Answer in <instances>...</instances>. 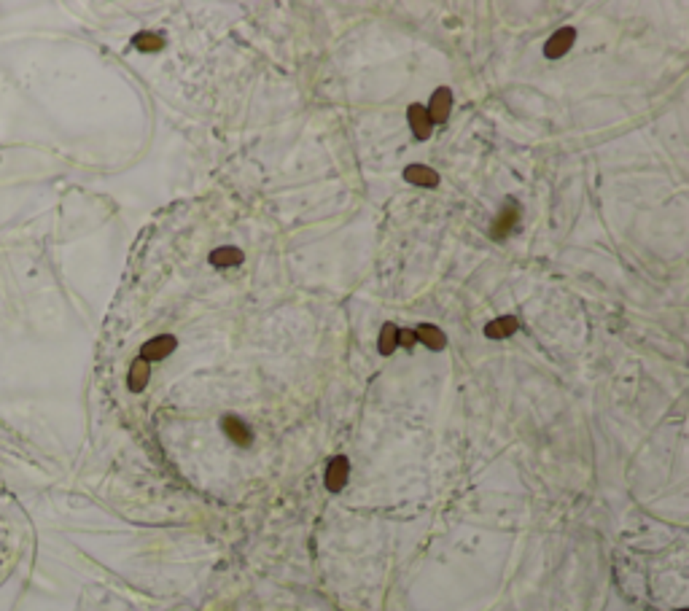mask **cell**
I'll list each match as a JSON object with an SVG mask.
<instances>
[{"mask_svg": "<svg viewBox=\"0 0 689 611\" xmlns=\"http://www.w3.org/2000/svg\"><path fill=\"white\" fill-rule=\"evenodd\" d=\"M450 108H452V92H450L447 86H439L434 95H431L428 108H426L428 119H431V124H442V121H447Z\"/></svg>", "mask_w": 689, "mask_h": 611, "instance_id": "obj_3", "label": "cell"}, {"mask_svg": "<svg viewBox=\"0 0 689 611\" xmlns=\"http://www.w3.org/2000/svg\"><path fill=\"white\" fill-rule=\"evenodd\" d=\"M208 261H210L213 267H237V264L243 261V251L234 248V245H221L216 251H210Z\"/></svg>", "mask_w": 689, "mask_h": 611, "instance_id": "obj_11", "label": "cell"}, {"mask_svg": "<svg viewBox=\"0 0 689 611\" xmlns=\"http://www.w3.org/2000/svg\"><path fill=\"white\" fill-rule=\"evenodd\" d=\"M221 426H223V433H226V436H229V439H232L234 444H240V447H248V444H251L254 433H251V429H248V426H245V423H243L240 418H234V415H226Z\"/></svg>", "mask_w": 689, "mask_h": 611, "instance_id": "obj_8", "label": "cell"}, {"mask_svg": "<svg viewBox=\"0 0 689 611\" xmlns=\"http://www.w3.org/2000/svg\"><path fill=\"white\" fill-rule=\"evenodd\" d=\"M574 40H577V30H574V27H560V30L552 33V38L544 43V57H549V60H560L563 54L571 51Z\"/></svg>", "mask_w": 689, "mask_h": 611, "instance_id": "obj_2", "label": "cell"}, {"mask_svg": "<svg viewBox=\"0 0 689 611\" xmlns=\"http://www.w3.org/2000/svg\"><path fill=\"white\" fill-rule=\"evenodd\" d=\"M517 221H520V205H517L514 200H509L507 208L501 211V216L493 221V232H490V235H493L496 240H504L509 232L517 226Z\"/></svg>", "mask_w": 689, "mask_h": 611, "instance_id": "obj_6", "label": "cell"}, {"mask_svg": "<svg viewBox=\"0 0 689 611\" xmlns=\"http://www.w3.org/2000/svg\"><path fill=\"white\" fill-rule=\"evenodd\" d=\"M517 328H520V324H517L514 315H501V318L485 324V337H487V339H507V337H511Z\"/></svg>", "mask_w": 689, "mask_h": 611, "instance_id": "obj_10", "label": "cell"}, {"mask_svg": "<svg viewBox=\"0 0 689 611\" xmlns=\"http://www.w3.org/2000/svg\"><path fill=\"white\" fill-rule=\"evenodd\" d=\"M681 611H684V609H681Z\"/></svg>", "mask_w": 689, "mask_h": 611, "instance_id": "obj_16", "label": "cell"}, {"mask_svg": "<svg viewBox=\"0 0 689 611\" xmlns=\"http://www.w3.org/2000/svg\"><path fill=\"white\" fill-rule=\"evenodd\" d=\"M407 121H409V130H412V135L418 138V141H426V138H431V119H428V113H426V106H409L407 108Z\"/></svg>", "mask_w": 689, "mask_h": 611, "instance_id": "obj_5", "label": "cell"}, {"mask_svg": "<svg viewBox=\"0 0 689 611\" xmlns=\"http://www.w3.org/2000/svg\"><path fill=\"white\" fill-rule=\"evenodd\" d=\"M145 383H148V361L135 359L132 361V366H130V380H127V385H130L132 394H141L145 388Z\"/></svg>", "mask_w": 689, "mask_h": 611, "instance_id": "obj_12", "label": "cell"}, {"mask_svg": "<svg viewBox=\"0 0 689 611\" xmlns=\"http://www.w3.org/2000/svg\"><path fill=\"white\" fill-rule=\"evenodd\" d=\"M348 474H350L348 458L345 455H334L326 466V488L331 493H339L345 488V482H348Z\"/></svg>", "mask_w": 689, "mask_h": 611, "instance_id": "obj_4", "label": "cell"}, {"mask_svg": "<svg viewBox=\"0 0 689 611\" xmlns=\"http://www.w3.org/2000/svg\"><path fill=\"white\" fill-rule=\"evenodd\" d=\"M396 348H399V326L385 324L383 328H380V342H377V350H380L383 356H391Z\"/></svg>", "mask_w": 689, "mask_h": 611, "instance_id": "obj_13", "label": "cell"}, {"mask_svg": "<svg viewBox=\"0 0 689 611\" xmlns=\"http://www.w3.org/2000/svg\"><path fill=\"white\" fill-rule=\"evenodd\" d=\"M132 43H135V49H141V51H159V49L165 46V38L156 36V33H138Z\"/></svg>", "mask_w": 689, "mask_h": 611, "instance_id": "obj_14", "label": "cell"}, {"mask_svg": "<svg viewBox=\"0 0 689 611\" xmlns=\"http://www.w3.org/2000/svg\"><path fill=\"white\" fill-rule=\"evenodd\" d=\"M404 180H409L412 186H420V189H436L439 173L426 165H409V167H404Z\"/></svg>", "mask_w": 689, "mask_h": 611, "instance_id": "obj_7", "label": "cell"}, {"mask_svg": "<svg viewBox=\"0 0 689 611\" xmlns=\"http://www.w3.org/2000/svg\"><path fill=\"white\" fill-rule=\"evenodd\" d=\"M415 337H418V342H423V345L431 348V350H444V348H447V337H444V331H442L439 326L420 324L415 328Z\"/></svg>", "mask_w": 689, "mask_h": 611, "instance_id": "obj_9", "label": "cell"}, {"mask_svg": "<svg viewBox=\"0 0 689 611\" xmlns=\"http://www.w3.org/2000/svg\"><path fill=\"white\" fill-rule=\"evenodd\" d=\"M176 348H178V339H176V337H170V334H159V337H154V339L143 342V348H141V359L143 361H162V359H167Z\"/></svg>", "mask_w": 689, "mask_h": 611, "instance_id": "obj_1", "label": "cell"}, {"mask_svg": "<svg viewBox=\"0 0 689 611\" xmlns=\"http://www.w3.org/2000/svg\"><path fill=\"white\" fill-rule=\"evenodd\" d=\"M415 342H418L415 331H409V328H407V331H401V328H399V345H404V348H412Z\"/></svg>", "mask_w": 689, "mask_h": 611, "instance_id": "obj_15", "label": "cell"}]
</instances>
